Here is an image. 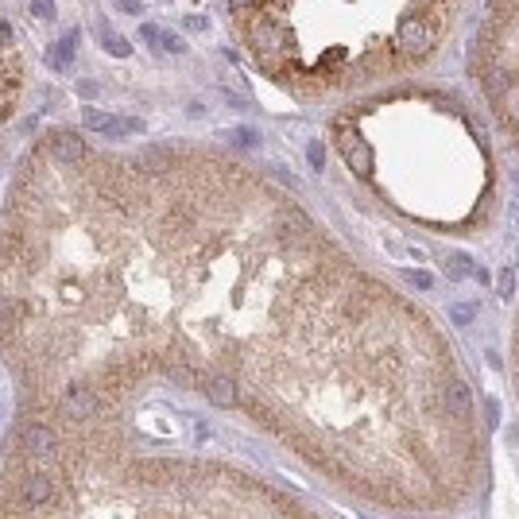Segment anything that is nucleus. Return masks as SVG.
<instances>
[{
  "label": "nucleus",
  "instance_id": "f257e3e1",
  "mask_svg": "<svg viewBox=\"0 0 519 519\" xmlns=\"http://www.w3.org/2000/svg\"><path fill=\"white\" fill-rule=\"evenodd\" d=\"M0 353L19 411H125L163 380L392 516H457L488 469L446 337L291 198L167 147L27 163L0 229Z\"/></svg>",
  "mask_w": 519,
  "mask_h": 519
},
{
  "label": "nucleus",
  "instance_id": "f03ea898",
  "mask_svg": "<svg viewBox=\"0 0 519 519\" xmlns=\"http://www.w3.org/2000/svg\"><path fill=\"white\" fill-rule=\"evenodd\" d=\"M0 519H330L233 457L155 446L125 411H19L0 446Z\"/></svg>",
  "mask_w": 519,
  "mask_h": 519
},
{
  "label": "nucleus",
  "instance_id": "7ed1b4c3",
  "mask_svg": "<svg viewBox=\"0 0 519 519\" xmlns=\"http://www.w3.org/2000/svg\"><path fill=\"white\" fill-rule=\"evenodd\" d=\"M333 132H337V152L341 159L349 163V170L357 175V179H372V167H376V155H372V147H368V140L357 132V128L349 125V120L341 117L337 125H333Z\"/></svg>",
  "mask_w": 519,
  "mask_h": 519
},
{
  "label": "nucleus",
  "instance_id": "20e7f679",
  "mask_svg": "<svg viewBox=\"0 0 519 519\" xmlns=\"http://www.w3.org/2000/svg\"><path fill=\"white\" fill-rule=\"evenodd\" d=\"M395 47L411 58H422V54L434 47V24L422 16H403L399 19V31H395Z\"/></svg>",
  "mask_w": 519,
  "mask_h": 519
},
{
  "label": "nucleus",
  "instance_id": "39448f33",
  "mask_svg": "<svg viewBox=\"0 0 519 519\" xmlns=\"http://www.w3.org/2000/svg\"><path fill=\"white\" fill-rule=\"evenodd\" d=\"M81 125L90 132H101V136H132V132H143V120L136 117H113V113H101V109L86 105L81 109Z\"/></svg>",
  "mask_w": 519,
  "mask_h": 519
},
{
  "label": "nucleus",
  "instance_id": "423d86ee",
  "mask_svg": "<svg viewBox=\"0 0 519 519\" xmlns=\"http://www.w3.org/2000/svg\"><path fill=\"white\" fill-rule=\"evenodd\" d=\"M252 43H256V51L271 54V51H287V43H291V35H287L283 27L276 24V19L260 16L256 24H252Z\"/></svg>",
  "mask_w": 519,
  "mask_h": 519
},
{
  "label": "nucleus",
  "instance_id": "0eeeda50",
  "mask_svg": "<svg viewBox=\"0 0 519 519\" xmlns=\"http://www.w3.org/2000/svg\"><path fill=\"white\" fill-rule=\"evenodd\" d=\"M78 27H70V31H63V39L51 47V66L54 70H70V63H74V51H78Z\"/></svg>",
  "mask_w": 519,
  "mask_h": 519
},
{
  "label": "nucleus",
  "instance_id": "6e6552de",
  "mask_svg": "<svg viewBox=\"0 0 519 519\" xmlns=\"http://www.w3.org/2000/svg\"><path fill=\"white\" fill-rule=\"evenodd\" d=\"M101 47H105L113 58H128V54H132V43H128L125 35H117L109 24H101Z\"/></svg>",
  "mask_w": 519,
  "mask_h": 519
},
{
  "label": "nucleus",
  "instance_id": "1a4fd4ad",
  "mask_svg": "<svg viewBox=\"0 0 519 519\" xmlns=\"http://www.w3.org/2000/svg\"><path fill=\"white\" fill-rule=\"evenodd\" d=\"M140 39L147 47H152V51H163V27H155V24H143L140 27Z\"/></svg>",
  "mask_w": 519,
  "mask_h": 519
},
{
  "label": "nucleus",
  "instance_id": "9d476101",
  "mask_svg": "<svg viewBox=\"0 0 519 519\" xmlns=\"http://www.w3.org/2000/svg\"><path fill=\"white\" fill-rule=\"evenodd\" d=\"M27 8H31V16H39V19H54V0H31Z\"/></svg>",
  "mask_w": 519,
  "mask_h": 519
},
{
  "label": "nucleus",
  "instance_id": "9b49d317",
  "mask_svg": "<svg viewBox=\"0 0 519 519\" xmlns=\"http://www.w3.org/2000/svg\"><path fill=\"white\" fill-rule=\"evenodd\" d=\"M229 140H233L237 147H252V143H256V132H252V128H237V132H229Z\"/></svg>",
  "mask_w": 519,
  "mask_h": 519
},
{
  "label": "nucleus",
  "instance_id": "f8f14e48",
  "mask_svg": "<svg viewBox=\"0 0 519 519\" xmlns=\"http://www.w3.org/2000/svg\"><path fill=\"white\" fill-rule=\"evenodd\" d=\"M163 51H170V54H182V51H186V43H182L179 35H170V31H163Z\"/></svg>",
  "mask_w": 519,
  "mask_h": 519
},
{
  "label": "nucleus",
  "instance_id": "ddd939ff",
  "mask_svg": "<svg viewBox=\"0 0 519 519\" xmlns=\"http://www.w3.org/2000/svg\"><path fill=\"white\" fill-rule=\"evenodd\" d=\"M449 314H454V322H457V326H465L469 318H473V314H477V306H454V310H449Z\"/></svg>",
  "mask_w": 519,
  "mask_h": 519
},
{
  "label": "nucleus",
  "instance_id": "4468645a",
  "mask_svg": "<svg viewBox=\"0 0 519 519\" xmlns=\"http://www.w3.org/2000/svg\"><path fill=\"white\" fill-rule=\"evenodd\" d=\"M511 365H516V392H519V326H516V341H511Z\"/></svg>",
  "mask_w": 519,
  "mask_h": 519
},
{
  "label": "nucleus",
  "instance_id": "2eb2a0df",
  "mask_svg": "<svg viewBox=\"0 0 519 519\" xmlns=\"http://www.w3.org/2000/svg\"><path fill=\"white\" fill-rule=\"evenodd\" d=\"M0 47H16V35H12V27L0 19Z\"/></svg>",
  "mask_w": 519,
  "mask_h": 519
},
{
  "label": "nucleus",
  "instance_id": "dca6fc26",
  "mask_svg": "<svg viewBox=\"0 0 519 519\" xmlns=\"http://www.w3.org/2000/svg\"><path fill=\"white\" fill-rule=\"evenodd\" d=\"M186 27H190V31H206L209 19H206V16H186Z\"/></svg>",
  "mask_w": 519,
  "mask_h": 519
},
{
  "label": "nucleus",
  "instance_id": "f3484780",
  "mask_svg": "<svg viewBox=\"0 0 519 519\" xmlns=\"http://www.w3.org/2000/svg\"><path fill=\"white\" fill-rule=\"evenodd\" d=\"M322 159H326V155H322V143H310V163H314L318 170H322Z\"/></svg>",
  "mask_w": 519,
  "mask_h": 519
},
{
  "label": "nucleus",
  "instance_id": "a211bd4d",
  "mask_svg": "<svg viewBox=\"0 0 519 519\" xmlns=\"http://www.w3.org/2000/svg\"><path fill=\"white\" fill-rule=\"evenodd\" d=\"M117 8L128 12V16H136V12H140V0H117Z\"/></svg>",
  "mask_w": 519,
  "mask_h": 519
},
{
  "label": "nucleus",
  "instance_id": "6ab92c4d",
  "mask_svg": "<svg viewBox=\"0 0 519 519\" xmlns=\"http://www.w3.org/2000/svg\"><path fill=\"white\" fill-rule=\"evenodd\" d=\"M260 0H229V8L233 12H244V8H256Z\"/></svg>",
  "mask_w": 519,
  "mask_h": 519
},
{
  "label": "nucleus",
  "instance_id": "aec40b11",
  "mask_svg": "<svg viewBox=\"0 0 519 519\" xmlns=\"http://www.w3.org/2000/svg\"><path fill=\"white\" fill-rule=\"evenodd\" d=\"M511 287H516V283H511V276L504 271V276H500V295H504V298H511Z\"/></svg>",
  "mask_w": 519,
  "mask_h": 519
},
{
  "label": "nucleus",
  "instance_id": "412c9836",
  "mask_svg": "<svg viewBox=\"0 0 519 519\" xmlns=\"http://www.w3.org/2000/svg\"><path fill=\"white\" fill-rule=\"evenodd\" d=\"M78 93H81V97H97V86H93V81H81Z\"/></svg>",
  "mask_w": 519,
  "mask_h": 519
},
{
  "label": "nucleus",
  "instance_id": "4be33fe9",
  "mask_svg": "<svg viewBox=\"0 0 519 519\" xmlns=\"http://www.w3.org/2000/svg\"><path fill=\"white\" fill-rule=\"evenodd\" d=\"M411 283H415V287H430V276H422V271H411Z\"/></svg>",
  "mask_w": 519,
  "mask_h": 519
}]
</instances>
